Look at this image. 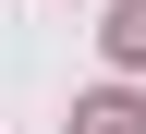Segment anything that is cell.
<instances>
[{"label": "cell", "mask_w": 146, "mask_h": 134, "mask_svg": "<svg viewBox=\"0 0 146 134\" xmlns=\"http://www.w3.org/2000/svg\"><path fill=\"white\" fill-rule=\"evenodd\" d=\"M73 134H146V98H122V85H110V98L73 110Z\"/></svg>", "instance_id": "cell-1"}, {"label": "cell", "mask_w": 146, "mask_h": 134, "mask_svg": "<svg viewBox=\"0 0 146 134\" xmlns=\"http://www.w3.org/2000/svg\"><path fill=\"white\" fill-rule=\"evenodd\" d=\"M110 61H146V0H122V12H110Z\"/></svg>", "instance_id": "cell-2"}]
</instances>
